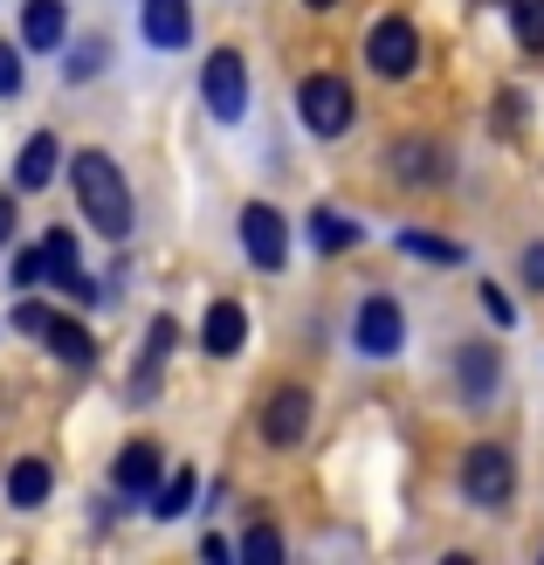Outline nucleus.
<instances>
[{
    "instance_id": "1",
    "label": "nucleus",
    "mask_w": 544,
    "mask_h": 565,
    "mask_svg": "<svg viewBox=\"0 0 544 565\" xmlns=\"http://www.w3.org/2000/svg\"><path fill=\"white\" fill-rule=\"evenodd\" d=\"M70 180H76V201H83V214H90V228H97L104 242H125V235H131V193H125L118 159L76 152V159H70Z\"/></svg>"
},
{
    "instance_id": "2",
    "label": "nucleus",
    "mask_w": 544,
    "mask_h": 565,
    "mask_svg": "<svg viewBox=\"0 0 544 565\" xmlns=\"http://www.w3.org/2000/svg\"><path fill=\"white\" fill-rule=\"evenodd\" d=\"M200 97H207V110L221 125H242V110H248V63L235 49L207 55V70H200Z\"/></svg>"
},
{
    "instance_id": "3",
    "label": "nucleus",
    "mask_w": 544,
    "mask_h": 565,
    "mask_svg": "<svg viewBox=\"0 0 544 565\" xmlns=\"http://www.w3.org/2000/svg\"><path fill=\"white\" fill-rule=\"evenodd\" d=\"M297 110H303V125L318 138H345L352 131V90L338 76H303L297 83Z\"/></svg>"
},
{
    "instance_id": "4",
    "label": "nucleus",
    "mask_w": 544,
    "mask_h": 565,
    "mask_svg": "<svg viewBox=\"0 0 544 565\" xmlns=\"http://www.w3.org/2000/svg\"><path fill=\"white\" fill-rule=\"evenodd\" d=\"M365 63L380 70V76H414V63H420V35H414V21H407V14L372 21V35H365Z\"/></svg>"
},
{
    "instance_id": "5",
    "label": "nucleus",
    "mask_w": 544,
    "mask_h": 565,
    "mask_svg": "<svg viewBox=\"0 0 544 565\" xmlns=\"http://www.w3.org/2000/svg\"><path fill=\"white\" fill-rule=\"evenodd\" d=\"M462 490L482 503V511H497V503H510V490H518V469H510V456L497 441H482L462 456Z\"/></svg>"
},
{
    "instance_id": "6",
    "label": "nucleus",
    "mask_w": 544,
    "mask_h": 565,
    "mask_svg": "<svg viewBox=\"0 0 544 565\" xmlns=\"http://www.w3.org/2000/svg\"><path fill=\"white\" fill-rule=\"evenodd\" d=\"M242 248H248V263L255 269H282V256H290V228H282V214L276 207H242Z\"/></svg>"
},
{
    "instance_id": "7",
    "label": "nucleus",
    "mask_w": 544,
    "mask_h": 565,
    "mask_svg": "<svg viewBox=\"0 0 544 565\" xmlns=\"http://www.w3.org/2000/svg\"><path fill=\"white\" fill-rule=\"evenodd\" d=\"M399 345H407V318H399L393 297H365L359 303V352L365 359H393Z\"/></svg>"
},
{
    "instance_id": "8",
    "label": "nucleus",
    "mask_w": 544,
    "mask_h": 565,
    "mask_svg": "<svg viewBox=\"0 0 544 565\" xmlns=\"http://www.w3.org/2000/svg\"><path fill=\"white\" fill-rule=\"evenodd\" d=\"M303 428H310V393L303 386H276L263 401V441L290 448V441H303Z\"/></svg>"
},
{
    "instance_id": "9",
    "label": "nucleus",
    "mask_w": 544,
    "mask_h": 565,
    "mask_svg": "<svg viewBox=\"0 0 544 565\" xmlns=\"http://www.w3.org/2000/svg\"><path fill=\"white\" fill-rule=\"evenodd\" d=\"M242 338H248V310L227 303V297L207 303V318H200V352H207V359H235Z\"/></svg>"
},
{
    "instance_id": "10",
    "label": "nucleus",
    "mask_w": 544,
    "mask_h": 565,
    "mask_svg": "<svg viewBox=\"0 0 544 565\" xmlns=\"http://www.w3.org/2000/svg\"><path fill=\"white\" fill-rule=\"evenodd\" d=\"M138 28H146L152 49H186V42H193L186 0H146V8H138Z\"/></svg>"
},
{
    "instance_id": "11",
    "label": "nucleus",
    "mask_w": 544,
    "mask_h": 565,
    "mask_svg": "<svg viewBox=\"0 0 544 565\" xmlns=\"http://www.w3.org/2000/svg\"><path fill=\"white\" fill-rule=\"evenodd\" d=\"M63 35H70V8H63V0H28V8H21V42L28 49H63Z\"/></svg>"
},
{
    "instance_id": "12",
    "label": "nucleus",
    "mask_w": 544,
    "mask_h": 565,
    "mask_svg": "<svg viewBox=\"0 0 544 565\" xmlns=\"http://www.w3.org/2000/svg\"><path fill=\"white\" fill-rule=\"evenodd\" d=\"M35 338L63 359V365H90L97 359V345H90V331H83L76 318H55V310H42V324H35Z\"/></svg>"
},
{
    "instance_id": "13",
    "label": "nucleus",
    "mask_w": 544,
    "mask_h": 565,
    "mask_svg": "<svg viewBox=\"0 0 544 565\" xmlns=\"http://www.w3.org/2000/svg\"><path fill=\"white\" fill-rule=\"evenodd\" d=\"M55 166H63V146H55L49 131H35V138L21 146V159H14V186H21V193H42V186L55 180Z\"/></svg>"
},
{
    "instance_id": "14",
    "label": "nucleus",
    "mask_w": 544,
    "mask_h": 565,
    "mask_svg": "<svg viewBox=\"0 0 544 565\" xmlns=\"http://www.w3.org/2000/svg\"><path fill=\"white\" fill-rule=\"evenodd\" d=\"M110 476H118L125 497H152V490H159V448H152V441L118 448V469H110Z\"/></svg>"
},
{
    "instance_id": "15",
    "label": "nucleus",
    "mask_w": 544,
    "mask_h": 565,
    "mask_svg": "<svg viewBox=\"0 0 544 565\" xmlns=\"http://www.w3.org/2000/svg\"><path fill=\"white\" fill-rule=\"evenodd\" d=\"M49 490H55V476H49L42 456H21V462L8 469V503H14V511H42Z\"/></svg>"
},
{
    "instance_id": "16",
    "label": "nucleus",
    "mask_w": 544,
    "mask_h": 565,
    "mask_svg": "<svg viewBox=\"0 0 544 565\" xmlns=\"http://www.w3.org/2000/svg\"><path fill=\"white\" fill-rule=\"evenodd\" d=\"M352 242H359V221L331 214V207H318V214H310V248H324V256H345Z\"/></svg>"
},
{
    "instance_id": "17",
    "label": "nucleus",
    "mask_w": 544,
    "mask_h": 565,
    "mask_svg": "<svg viewBox=\"0 0 544 565\" xmlns=\"http://www.w3.org/2000/svg\"><path fill=\"white\" fill-rule=\"evenodd\" d=\"M393 173L407 180V186H435V173H441V152H435V146H420V138H407V146L393 152Z\"/></svg>"
},
{
    "instance_id": "18",
    "label": "nucleus",
    "mask_w": 544,
    "mask_h": 565,
    "mask_svg": "<svg viewBox=\"0 0 544 565\" xmlns=\"http://www.w3.org/2000/svg\"><path fill=\"white\" fill-rule=\"evenodd\" d=\"M490 386H497V352L490 345H469L462 352V393H476V401H482Z\"/></svg>"
},
{
    "instance_id": "19",
    "label": "nucleus",
    "mask_w": 544,
    "mask_h": 565,
    "mask_svg": "<svg viewBox=\"0 0 544 565\" xmlns=\"http://www.w3.org/2000/svg\"><path fill=\"white\" fill-rule=\"evenodd\" d=\"M399 248H407V256H427V263H462V248L427 235V228H399Z\"/></svg>"
},
{
    "instance_id": "20",
    "label": "nucleus",
    "mask_w": 544,
    "mask_h": 565,
    "mask_svg": "<svg viewBox=\"0 0 544 565\" xmlns=\"http://www.w3.org/2000/svg\"><path fill=\"white\" fill-rule=\"evenodd\" d=\"M186 503H193V469L166 476V490L152 497V518H186Z\"/></svg>"
},
{
    "instance_id": "21",
    "label": "nucleus",
    "mask_w": 544,
    "mask_h": 565,
    "mask_svg": "<svg viewBox=\"0 0 544 565\" xmlns=\"http://www.w3.org/2000/svg\"><path fill=\"white\" fill-rule=\"evenodd\" d=\"M510 28L524 49H544V0H510Z\"/></svg>"
},
{
    "instance_id": "22",
    "label": "nucleus",
    "mask_w": 544,
    "mask_h": 565,
    "mask_svg": "<svg viewBox=\"0 0 544 565\" xmlns=\"http://www.w3.org/2000/svg\"><path fill=\"white\" fill-rule=\"evenodd\" d=\"M242 558H248V565H276V558H282V539H276V524H255L248 539H242Z\"/></svg>"
},
{
    "instance_id": "23",
    "label": "nucleus",
    "mask_w": 544,
    "mask_h": 565,
    "mask_svg": "<svg viewBox=\"0 0 544 565\" xmlns=\"http://www.w3.org/2000/svg\"><path fill=\"white\" fill-rule=\"evenodd\" d=\"M166 345H173V318H152V331H146V365H159Z\"/></svg>"
},
{
    "instance_id": "24",
    "label": "nucleus",
    "mask_w": 544,
    "mask_h": 565,
    "mask_svg": "<svg viewBox=\"0 0 544 565\" xmlns=\"http://www.w3.org/2000/svg\"><path fill=\"white\" fill-rule=\"evenodd\" d=\"M14 90H21V55L0 42V97H14Z\"/></svg>"
},
{
    "instance_id": "25",
    "label": "nucleus",
    "mask_w": 544,
    "mask_h": 565,
    "mask_svg": "<svg viewBox=\"0 0 544 565\" xmlns=\"http://www.w3.org/2000/svg\"><path fill=\"white\" fill-rule=\"evenodd\" d=\"M14 282L28 290V282H42V248H28V256H14Z\"/></svg>"
},
{
    "instance_id": "26",
    "label": "nucleus",
    "mask_w": 544,
    "mask_h": 565,
    "mask_svg": "<svg viewBox=\"0 0 544 565\" xmlns=\"http://www.w3.org/2000/svg\"><path fill=\"white\" fill-rule=\"evenodd\" d=\"M524 282H531V290H544V242L524 248Z\"/></svg>"
},
{
    "instance_id": "27",
    "label": "nucleus",
    "mask_w": 544,
    "mask_h": 565,
    "mask_svg": "<svg viewBox=\"0 0 544 565\" xmlns=\"http://www.w3.org/2000/svg\"><path fill=\"white\" fill-rule=\"evenodd\" d=\"M482 303H490V318H497V324H510V303H503V290H490V282H482Z\"/></svg>"
},
{
    "instance_id": "28",
    "label": "nucleus",
    "mask_w": 544,
    "mask_h": 565,
    "mask_svg": "<svg viewBox=\"0 0 544 565\" xmlns=\"http://www.w3.org/2000/svg\"><path fill=\"white\" fill-rule=\"evenodd\" d=\"M8 235H14V193H0V248H8Z\"/></svg>"
},
{
    "instance_id": "29",
    "label": "nucleus",
    "mask_w": 544,
    "mask_h": 565,
    "mask_svg": "<svg viewBox=\"0 0 544 565\" xmlns=\"http://www.w3.org/2000/svg\"><path fill=\"white\" fill-rule=\"evenodd\" d=\"M303 8H331V0H303Z\"/></svg>"
}]
</instances>
